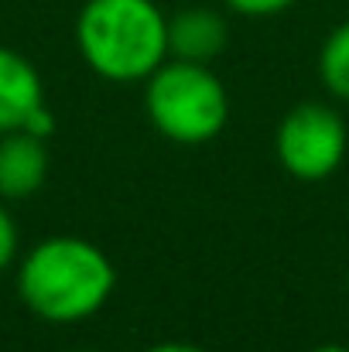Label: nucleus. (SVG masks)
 <instances>
[{
  "label": "nucleus",
  "instance_id": "nucleus-11",
  "mask_svg": "<svg viewBox=\"0 0 349 352\" xmlns=\"http://www.w3.org/2000/svg\"><path fill=\"white\" fill-rule=\"evenodd\" d=\"M24 130H28V133H34V137H41V140H48V137H52V130H55V117H52V110H48V107H38V110L28 117Z\"/></svg>",
  "mask_w": 349,
  "mask_h": 352
},
{
  "label": "nucleus",
  "instance_id": "nucleus-10",
  "mask_svg": "<svg viewBox=\"0 0 349 352\" xmlns=\"http://www.w3.org/2000/svg\"><path fill=\"white\" fill-rule=\"evenodd\" d=\"M14 256H17V223L3 209V199H0V274L14 263Z\"/></svg>",
  "mask_w": 349,
  "mask_h": 352
},
{
  "label": "nucleus",
  "instance_id": "nucleus-1",
  "mask_svg": "<svg viewBox=\"0 0 349 352\" xmlns=\"http://www.w3.org/2000/svg\"><path fill=\"white\" fill-rule=\"evenodd\" d=\"M110 256L83 236H48L17 263V294L24 308L48 325L93 318L114 294Z\"/></svg>",
  "mask_w": 349,
  "mask_h": 352
},
{
  "label": "nucleus",
  "instance_id": "nucleus-9",
  "mask_svg": "<svg viewBox=\"0 0 349 352\" xmlns=\"http://www.w3.org/2000/svg\"><path fill=\"white\" fill-rule=\"evenodd\" d=\"M223 3L240 17H271V14L288 10L295 0H223Z\"/></svg>",
  "mask_w": 349,
  "mask_h": 352
},
{
  "label": "nucleus",
  "instance_id": "nucleus-2",
  "mask_svg": "<svg viewBox=\"0 0 349 352\" xmlns=\"http://www.w3.org/2000/svg\"><path fill=\"white\" fill-rule=\"evenodd\" d=\"M76 45L107 82H147L168 62V17L154 0H86L76 17Z\"/></svg>",
  "mask_w": 349,
  "mask_h": 352
},
{
  "label": "nucleus",
  "instance_id": "nucleus-12",
  "mask_svg": "<svg viewBox=\"0 0 349 352\" xmlns=\"http://www.w3.org/2000/svg\"><path fill=\"white\" fill-rule=\"evenodd\" d=\"M144 352H206L202 346H192V342H158Z\"/></svg>",
  "mask_w": 349,
  "mask_h": 352
},
{
  "label": "nucleus",
  "instance_id": "nucleus-6",
  "mask_svg": "<svg viewBox=\"0 0 349 352\" xmlns=\"http://www.w3.org/2000/svg\"><path fill=\"white\" fill-rule=\"evenodd\" d=\"M230 41L226 21L209 7H185L175 17H168V55L182 62L209 65L223 55Z\"/></svg>",
  "mask_w": 349,
  "mask_h": 352
},
{
  "label": "nucleus",
  "instance_id": "nucleus-5",
  "mask_svg": "<svg viewBox=\"0 0 349 352\" xmlns=\"http://www.w3.org/2000/svg\"><path fill=\"white\" fill-rule=\"evenodd\" d=\"M48 178V147L28 130L0 133V199L17 202L34 195Z\"/></svg>",
  "mask_w": 349,
  "mask_h": 352
},
{
  "label": "nucleus",
  "instance_id": "nucleus-8",
  "mask_svg": "<svg viewBox=\"0 0 349 352\" xmlns=\"http://www.w3.org/2000/svg\"><path fill=\"white\" fill-rule=\"evenodd\" d=\"M319 79L322 86L349 103V21H343L319 52Z\"/></svg>",
  "mask_w": 349,
  "mask_h": 352
},
{
  "label": "nucleus",
  "instance_id": "nucleus-3",
  "mask_svg": "<svg viewBox=\"0 0 349 352\" xmlns=\"http://www.w3.org/2000/svg\"><path fill=\"white\" fill-rule=\"evenodd\" d=\"M144 110L161 137L175 144H206L223 133L230 96L209 65L171 58L147 76Z\"/></svg>",
  "mask_w": 349,
  "mask_h": 352
},
{
  "label": "nucleus",
  "instance_id": "nucleus-7",
  "mask_svg": "<svg viewBox=\"0 0 349 352\" xmlns=\"http://www.w3.org/2000/svg\"><path fill=\"white\" fill-rule=\"evenodd\" d=\"M45 107V86L38 69L14 48L0 45V133L24 130L28 117Z\"/></svg>",
  "mask_w": 349,
  "mask_h": 352
},
{
  "label": "nucleus",
  "instance_id": "nucleus-13",
  "mask_svg": "<svg viewBox=\"0 0 349 352\" xmlns=\"http://www.w3.org/2000/svg\"><path fill=\"white\" fill-rule=\"evenodd\" d=\"M312 352H349V349L339 346V342H326V346H319V349H312Z\"/></svg>",
  "mask_w": 349,
  "mask_h": 352
},
{
  "label": "nucleus",
  "instance_id": "nucleus-4",
  "mask_svg": "<svg viewBox=\"0 0 349 352\" xmlns=\"http://www.w3.org/2000/svg\"><path fill=\"white\" fill-rule=\"evenodd\" d=\"M346 123L326 103H302L277 126V161L302 182L329 178L346 157Z\"/></svg>",
  "mask_w": 349,
  "mask_h": 352
}]
</instances>
